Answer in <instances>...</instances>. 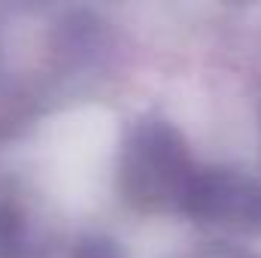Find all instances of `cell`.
Returning a JSON list of instances; mask_svg holds the SVG:
<instances>
[{
  "mask_svg": "<svg viewBox=\"0 0 261 258\" xmlns=\"http://www.w3.org/2000/svg\"><path fill=\"white\" fill-rule=\"evenodd\" d=\"M186 137L158 113L137 116L119 146V194L137 213H176L197 173Z\"/></svg>",
  "mask_w": 261,
  "mask_h": 258,
  "instance_id": "6da1fadb",
  "label": "cell"
},
{
  "mask_svg": "<svg viewBox=\"0 0 261 258\" xmlns=\"http://www.w3.org/2000/svg\"><path fill=\"white\" fill-rule=\"evenodd\" d=\"M179 216L203 228L261 231V179L237 167L200 164Z\"/></svg>",
  "mask_w": 261,
  "mask_h": 258,
  "instance_id": "7a4b0ae2",
  "label": "cell"
},
{
  "mask_svg": "<svg viewBox=\"0 0 261 258\" xmlns=\"http://www.w3.org/2000/svg\"><path fill=\"white\" fill-rule=\"evenodd\" d=\"M28 240L24 207L9 183L0 179V258H21Z\"/></svg>",
  "mask_w": 261,
  "mask_h": 258,
  "instance_id": "3957f363",
  "label": "cell"
},
{
  "mask_svg": "<svg viewBox=\"0 0 261 258\" xmlns=\"http://www.w3.org/2000/svg\"><path fill=\"white\" fill-rule=\"evenodd\" d=\"M67 258H125L119 243L107 234H82L73 246Z\"/></svg>",
  "mask_w": 261,
  "mask_h": 258,
  "instance_id": "277c9868",
  "label": "cell"
},
{
  "mask_svg": "<svg viewBox=\"0 0 261 258\" xmlns=\"http://www.w3.org/2000/svg\"><path fill=\"white\" fill-rule=\"evenodd\" d=\"M219 258H246V255H234V252H228V255H219Z\"/></svg>",
  "mask_w": 261,
  "mask_h": 258,
  "instance_id": "5b68a950",
  "label": "cell"
}]
</instances>
